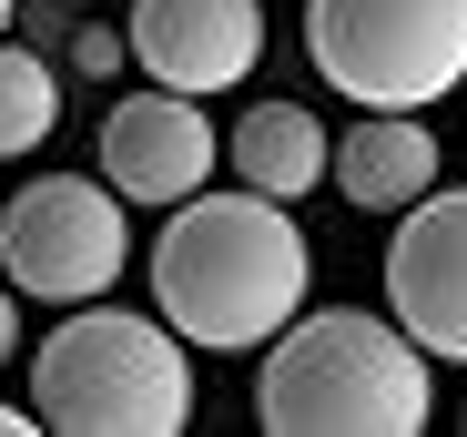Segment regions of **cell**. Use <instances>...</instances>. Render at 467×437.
I'll list each match as a JSON object with an SVG mask.
<instances>
[{"mask_svg":"<svg viewBox=\"0 0 467 437\" xmlns=\"http://www.w3.org/2000/svg\"><path fill=\"white\" fill-rule=\"evenodd\" d=\"M254 427L275 437H417L427 427V356L407 346L397 316L326 306V316H285L265 336V387Z\"/></svg>","mask_w":467,"mask_h":437,"instance_id":"obj_2","label":"cell"},{"mask_svg":"<svg viewBox=\"0 0 467 437\" xmlns=\"http://www.w3.org/2000/svg\"><path fill=\"white\" fill-rule=\"evenodd\" d=\"M122 51L152 71L163 92H234L265 61V0H132Z\"/></svg>","mask_w":467,"mask_h":437,"instance_id":"obj_8","label":"cell"},{"mask_svg":"<svg viewBox=\"0 0 467 437\" xmlns=\"http://www.w3.org/2000/svg\"><path fill=\"white\" fill-rule=\"evenodd\" d=\"M386 316L407 326L417 356L467 367V183H427L386 245Z\"/></svg>","mask_w":467,"mask_h":437,"instance_id":"obj_6","label":"cell"},{"mask_svg":"<svg viewBox=\"0 0 467 437\" xmlns=\"http://www.w3.org/2000/svg\"><path fill=\"white\" fill-rule=\"evenodd\" d=\"M61 122V82H51V61L21 51V41H0V153H41Z\"/></svg>","mask_w":467,"mask_h":437,"instance_id":"obj_11","label":"cell"},{"mask_svg":"<svg viewBox=\"0 0 467 437\" xmlns=\"http://www.w3.org/2000/svg\"><path fill=\"white\" fill-rule=\"evenodd\" d=\"M11 11H21V0H0V31H11Z\"/></svg>","mask_w":467,"mask_h":437,"instance_id":"obj_15","label":"cell"},{"mask_svg":"<svg viewBox=\"0 0 467 437\" xmlns=\"http://www.w3.org/2000/svg\"><path fill=\"white\" fill-rule=\"evenodd\" d=\"M122 265H132V234H122V193L112 183L41 173L0 213V275H11V296L82 306V296H112Z\"/></svg>","mask_w":467,"mask_h":437,"instance_id":"obj_5","label":"cell"},{"mask_svg":"<svg viewBox=\"0 0 467 437\" xmlns=\"http://www.w3.org/2000/svg\"><path fill=\"white\" fill-rule=\"evenodd\" d=\"M61 11H92V0H61Z\"/></svg>","mask_w":467,"mask_h":437,"instance_id":"obj_16","label":"cell"},{"mask_svg":"<svg viewBox=\"0 0 467 437\" xmlns=\"http://www.w3.org/2000/svg\"><path fill=\"white\" fill-rule=\"evenodd\" d=\"M11 346H21V306H11V285H0V367H11Z\"/></svg>","mask_w":467,"mask_h":437,"instance_id":"obj_13","label":"cell"},{"mask_svg":"<svg viewBox=\"0 0 467 437\" xmlns=\"http://www.w3.org/2000/svg\"><path fill=\"white\" fill-rule=\"evenodd\" d=\"M31 417L61 437H183L193 356L163 316H122L82 296L31 356Z\"/></svg>","mask_w":467,"mask_h":437,"instance_id":"obj_3","label":"cell"},{"mask_svg":"<svg viewBox=\"0 0 467 437\" xmlns=\"http://www.w3.org/2000/svg\"><path fill=\"white\" fill-rule=\"evenodd\" d=\"M457 92H467V82H457Z\"/></svg>","mask_w":467,"mask_h":437,"instance_id":"obj_17","label":"cell"},{"mask_svg":"<svg viewBox=\"0 0 467 437\" xmlns=\"http://www.w3.org/2000/svg\"><path fill=\"white\" fill-rule=\"evenodd\" d=\"M213 163H223V132L203 122V102L193 92H122L112 112H102V173H112V193L122 203H183V193H203L213 183Z\"/></svg>","mask_w":467,"mask_h":437,"instance_id":"obj_7","label":"cell"},{"mask_svg":"<svg viewBox=\"0 0 467 437\" xmlns=\"http://www.w3.org/2000/svg\"><path fill=\"white\" fill-rule=\"evenodd\" d=\"M305 61L356 112H427L467 82V0H305Z\"/></svg>","mask_w":467,"mask_h":437,"instance_id":"obj_4","label":"cell"},{"mask_svg":"<svg viewBox=\"0 0 467 437\" xmlns=\"http://www.w3.org/2000/svg\"><path fill=\"white\" fill-rule=\"evenodd\" d=\"M71 61H82L92 82H112V71H122L132 51H122V31H102V21H82V31H71Z\"/></svg>","mask_w":467,"mask_h":437,"instance_id":"obj_12","label":"cell"},{"mask_svg":"<svg viewBox=\"0 0 467 437\" xmlns=\"http://www.w3.org/2000/svg\"><path fill=\"white\" fill-rule=\"evenodd\" d=\"M223 163L244 173V193L295 203V193H316V183H326V122L305 112V102H254L244 122L223 132Z\"/></svg>","mask_w":467,"mask_h":437,"instance_id":"obj_10","label":"cell"},{"mask_svg":"<svg viewBox=\"0 0 467 437\" xmlns=\"http://www.w3.org/2000/svg\"><path fill=\"white\" fill-rule=\"evenodd\" d=\"M0 437H41V417H31V407H11V397H0Z\"/></svg>","mask_w":467,"mask_h":437,"instance_id":"obj_14","label":"cell"},{"mask_svg":"<svg viewBox=\"0 0 467 437\" xmlns=\"http://www.w3.org/2000/svg\"><path fill=\"white\" fill-rule=\"evenodd\" d=\"M152 245V306L183 346L244 356L305 306V234L275 193H183Z\"/></svg>","mask_w":467,"mask_h":437,"instance_id":"obj_1","label":"cell"},{"mask_svg":"<svg viewBox=\"0 0 467 437\" xmlns=\"http://www.w3.org/2000/svg\"><path fill=\"white\" fill-rule=\"evenodd\" d=\"M437 173H447V163H437L427 112H366V122L336 142V193L366 203V213H407Z\"/></svg>","mask_w":467,"mask_h":437,"instance_id":"obj_9","label":"cell"}]
</instances>
